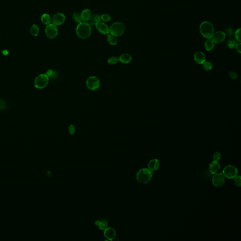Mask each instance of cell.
Returning a JSON list of instances; mask_svg holds the SVG:
<instances>
[{"label":"cell","instance_id":"30bf717a","mask_svg":"<svg viewBox=\"0 0 241 241\" xmlns=\"http://www.w3.org/2000/svg\"><path fill=\"white\" fill-rule=\"evenodd\" d=\"M226 34L222 31H217L213 34L212 36V40L214 43H220L224 41L226 38Z\"/></svg>","mask_w":241,"mask_h":241},{"label":"cell","instance_id":"836d02e7","mask_svg":"<svg viewBox=\"0 0 241 241\" xmlns=\"http://www.w3.org/2000/svg\"><path fill=\"white\" fill-rule=\"evenodd\" d=\"M235 48H236V51H237L239 53H241V43H237L235 46Z\"/></svg>","mask_w":241,"mask_h":241},{"label":"cell","instance_id":"484cf974","mask_svg":"<svg viewBox=\"0 0 241 241\" xmlns=\"http://www.w3.org/2000/svg\"><path fill=\"white\" fill-rule=\"evenodd\" d=\"M119 60V58L116 57H112L109 58L108 60V62L110 65H115L118 63V61Z\"/></svg>","mask_w":241,"mask_h":241},{"label":"cell","instance_id":"2e32d148","mask_svg":"<svg viewBox=\"0 0 241 241\" xmlns=\"http://www.w3.org/2000/svg\"><path fill=\"white\" fill-rule=\"evenodd\" d=\"M220 169V165L217 161H214L210 164V171L211 173L215 174L218 172Z\"/></svg>","mask_w":241,"mask_h":241},{"label":"cell","instance_id":"8992f818","mask_svg":"<svg viewBox=\"0 0 241 241\" xmlns=\"http://www.w3.org/2000/svg\"><path fill=\"white\" fill-rule=\"evenodd\" d=\"M223 173L224 176L227 178L232 179L235 178L237 175V169L234 166H227L223 169Z\"/></svg>","mask_w":241,"mask_h":241},{"label":"cell","instance_id":"5b68a950","mask_svg":"<svg viewBox=\"0 0 241 241\" xmlns=\"http://www.w3.org/2000/svg\"><path fill=\"white\" fill-rule=\"evenodd\" d=\"M49 82V77L46 74L38 76L34 81V86L36 88L43 89L46 87Z\"/></svg>","mask_w":241,"mask_h":241},{"label":"cell","instance_id":"4fadbf2b","mask_svg":"<svg viewBox=\"0 0 241 241\" xmlns=\"http://www.w3.org/2000/svg\"><path fill=\"white\" fill-rule=\"evenodd\" d=\"M194 59L198 64H203L206 60L205 54L201 51H197L194 54Z\"/></svg>","mask_w":241,"mask_h":241},{"label":"cell","instance_id":"4316f807","mask_svg":"<svg viewBox=\"0 0 241 241\" xmlns=\"http://www.w3.org/2000/svg\"><path fill=\"white\" fill-rule=\"evenodd\" d=\"M101 19L105 22L110 21L111 19V17L108 14H103L101 16Z\"/></svg>","mask_w":241,"mask_h":241},{"label":"cell","instance_id":"44dd1931","mask_svg":"<svg viewBox=\"0 0 241 241\" xmlns=\"http://www.w3.org/2000/svg\"><path fill=\"white\" fill-rule=\"evenodd\" d=\"M41 20L44 24L48 25L51 24V19L49 15L48 14H44L41 16Z\"/></svg>","mask_w":241,"mask_h":241},{"label":"cell","instance_id":"4dcf8cb0","mask_svg":"<svg viewBox=\"0 0 241 241\" xmlns=\"http://www.w3.org/2000/svg\"><path fill=\"white\" fill-rule=\"evenodd\" d=\"M229 76L232 79L235 80L238 78V75L236 73L233 71H231L229 73Z\"/></svg>","mask_w":241,"mask_h":241},{"label":"cell","instance_id":"e0dca14e","mask_svg":"<svg viewBox=\"0 0 241 241\" xmlns=\"http://www.w3.org/2000/svg\"><path fill=\"white\" fill-rule=\"evenodd\" d=\"M81 18L83 21H88L90 20V18L91 17V12L89 9H85L82 11L81 13Z\"/></svg>","mask_w":241,"mask_h":241},{"label":"cell","instance_id":"6da1fadb","mask_svg":"<svg viewBox=\"0 0 241 241\" xmlns=\"http://www.w3.org/2000/svg\"><path fill=\"white\" fill-rule=\"evenodd\" d=\"M77 36L82 39H87L91 34V28L90 24L85 22H82L78 24L76 29Z\"/></svg>","mask_w":241,"mask_h":241},{"label":"cell","instance_id":"f1b7e54d","mask_svg":"<svg viewBox=\"0 0 241 241\" xmlns=\"http://www.w3.org/2000/svg\"><path fill=\"white\" fill-rule=\"evenodd\" d=\"M235 35V37L236 40L239 43H240L241 42V29L240 28L236 30Z\"/></svg>","mask_w":241,"mask_h":241},{"label":"cell","instance_id":"277c9868","mask_svg":"<svg viewBox=\"0 0 241 241\" xmlns=\"http://www.w3.org/2000/svg\"><path fill=\"white\" fill-rule=\"evenodd\" d=\"M125 26L123 23L115 22L109 28L110 33L115 36H120L124 33Z\"/></svg>","mask_w":241,"mask_h":241},{"label":"cell","instance_id":"52a82bcc","mask_svg":"<svg viewBox=\"0 0 241 241\" xmlns=\"http://www.w3.org/2000/svg\"><path fill=\"white\" fill-rule=\"evenodd\" d=\"M86 85L88 89L94 91L99 88L100 81L98 78L96 76H91L89 77L87 80Z\"/></svg>","mask_w":241,"mask_h":241},{"label":"cell","instance_id":"ac0fdd59","mask_svg":"<svg viewBox=\"0 0 241 241\" xmlns=\"http://www.w3.org/2000/svg\"><path fill=\"white\" fill-rule=\"evenodd\" d=\"M119 59L122 63L123 64H128L131 62L132 58L131 56L128 53L123 54L120 55L119 58Z\"/></svg>","mask_w":241,"mask_h":241},{"label":"cell","instance_id":"1f68e13d","mask_svg":"<svg viewBox=\"0 0 241 241\" xmlns=\"http://www.w3.org/2000/svg\"><path fill=\"white\" fill-rule=\"evenodd\" d=\"M220 157H221V155H220V153H215L214 155H213V159H214V161H219L220 159Z\"/></svg>","mask_w":241,"mask_h":241},{"label":"cell","instance_id":"f546056e","mask_svg":"<svg viewBox=\"0 0 241 241\" xmlns=\"http://www.w3.org/2000/svg\"><path fill=\"white\" fill-rule=\"evenodd\" d=\"M235 178V182L236 186H237V187H240L241 185V176H236Z\"/></svg>","mask_w":241,"mask_h":241},{"label":"cell","instance_id":"d4e9b609","mask_svg":"<svg viewBox=\"0 0 241 241\" xmlns=\"http://www.w3.org/2000/svg\"><path fill=\"white\" fill-rule=\"evenodd\" d=\"M202 65L203 69L206 71H209V70H211L212 68V64L209 61H205Z\"/></svg>","mask_w":241,"mask_h":241},{"label":"cell","instance_id":"9a60e30c","mask_svg":"<svg viewBox=\"0 0 241 241\" xmlns=\"http://www.w3.org/2000/svg\"><path fill=\"white\" fill-rule=\"evenodd\" d=\"M159 161L157 159L152 160L148 164V169L150 171H153V172L154 170H158V169L159 168Z\"/></svg>","mask_w":241,"mask_h":241},{"label":"cell","instance_id":"7402d4cb","mask_svg":"<svg viewBox=\"0 0 241 241\" xmlns=\"http://www.w3.org/2000/svg\"><path fill=\"white\" fill-rule=\"evenodd\" d=\"M108 43L112 45H115L117 44V39L116 36L112 34H108Z\"/></svg>","mask_w":241,"mask_h":241},{"label":"cell","instance_id":"ffe728a7","mask_svg":"<svg viewBox=\"0 0 241 241\" xmlns=\"http://www.w3.org/2000/svg\"><path fill=\"white\" fill-rule=\"evenodd\" d=\"M205 48L207 51H210L214 47V43L212 39H208L205 43Z\"/></svg>","mask_w":241,"mask_h":241},{"label":"cell","instance_id":"7a4b0ae2","mask_svg":"<svg viewBox=\"0 0 241 241\" xmlns=\"http://www.w3.org/2000/svg\"><path fill=\"white\" fill-rule=\"evenodd\" d=\"M200 32L203 37L207 39H211L214 34V27L210 22L205 21L200 25Z\"/></svg>","mask_w":241,"mask_h":241},{"label":"cell","instance_id":"3957f363","mask_svg":"<svg viewBox=\"0 0 241 241\" xmlns=\"http://www.w3.org/2000/svg\"><path fill=\"white\" fill-rule=\"evenodd\" d=\"M153 173V171H150L149 169H141L138 172L136 178L138 182L141 183L147 184L151 180Z\"/></svg>","mask_w":241,"mask_h":241},{"label":"cell","instance_id":"83f0119b","mask_svg":"<svg viewBox=\"0 0 241 241\" xmlns=\"http://www.w3.org/2000/svg\"><path fill=\"white\" fill-rule=\"evenodd\" d=\"M236 44H237V43L234 39H230V40L228 41L227 45H228V47L229 48H233L234 47H235Z\"/></svg>","mask_w":241,"mask_h":241},{"label":"cell","instance_id":"cb8c5ba5","mask_svg":"<svg viewBox=\"0 0 241 241\" xmlns=\"http://www.w3.org/2000/svg\"><path fill=\"white\" fill-rule=\"evenodd\" d=\"M73 18L74 19L76 23H78V24H79L80 23L83 22L82 18H81V16L78 13H73Z\"/></svg>","mask_w":241,"mask_h":241},{"label":"cell","instance_id":"ba28073f","mask_svg":"<svg viewBox=\"0 0 241 241\" xmlns=\"http://www.w3.org/2000/svg\"><path fill=\"white\" fill-rule=\"evenodd\" d=\"M45 33L48 38L51 39L55 38L58 34V29L57 26L53 24L47 25L45 29Z\"/></svg>","mask_w":241,"mask_h":241},{"label":"cell","instance_id":"d6986e66","mask_svg":"<svg viewBox=\"0 0 241 241\" xmlns=\"http://www.w3.org/2000/svg\"><path fill=\"white\" fill-rule=\"evenodd\" d=\"M101 17L98 15H94L91 16V18H90L89 21V24L96 26V24L101 21Z\"/></svg>","mask_w":241,"mask_h":241},{"label":"cell","instance_id":"5bb4252c","mask_svg":"<svg viewBox=\"0 0 241 241\" xmlns=\"http://www.w3.org/2000/svg\"><path fill=\"white\" fill-rule=\"evenodd\" d=\"M116 235V231L113 228L109 227L104 231V235L108 240H113L115 238Z\"/></svg>","mask_w":241,"mask_h":241},{"label":"cell","instance_id":"7c38bea8","mask_svg":"<svg viewBox=\"0 0 241 241\" xmlns=\"http://www.w3.org/2000/svg\"><path fill=\"white\" fill-rule=\"evenodd\" d=\"M96 27L101 33L103 34H108L110 33L108 26L104 23L99 22L96 24Z\"/></svg>","mask_w":241,"mask_h":241},{"label":"cell","instance_id":"9c48e42d","mask_svg":"<svg viewBox=\"0 0 241 241\" xmlns=\"http://www.w3.org/2000/svg\"><path fill=\"white\" fill-rule=\"evenodd\" d=\"M224 176L221 173L215 174V175L213 177V184L214 185L215 187H221L224 184Z\"/></svg>","mask_w":241,"mask_h":241},{"label":"cell","instance_id":"603a6c76","mask_svg":"<svg viewBox=\"0 0 241 241\" xmlns=\"http://www.w3.org/2000/svg\"><path fill=\"white\" fill-rule=\"evenodd\" d=\"M39 32V29L36 25H34L32 26L30 29V33L34 36H37Z\"/></svg>","mask_w":241,"mask_h":241},{"label":"cell","instance_id":"d6a6232c","mask_svg":"<svg viewBox=\"0 0 241 241\" xmlns=\"http://www.w3.org/2000/svg\"><path fill=\"white\" fill-rule=\"evenodd\" d=\"M69 131L71 134H73L75 132V126L73 125H71L69 128Z\"/></svg>","mask_w":241,"mask_h":241},{"label":"cell","instance_id":"8fae6325","mask_svg":"<svg viewBox=\"0 0 241 241\" xmlns=\"http://www.w3.org/2000/svg\"><path fill=\"white\" fill-rule=\"evenodd\" d=\"M65 16L63 13H58L55 15L52 18L53 24L56 26H60L63 24L65 21Z\"/></svg>","mask_w":241,"mask_h":241}]
</instances>
